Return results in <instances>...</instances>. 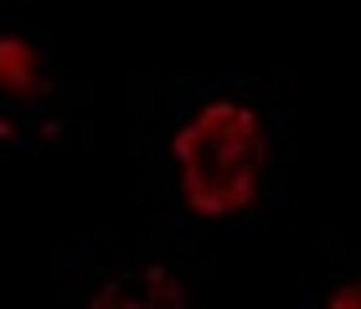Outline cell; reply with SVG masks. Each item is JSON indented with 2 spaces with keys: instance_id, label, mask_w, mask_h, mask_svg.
Masks as SVG:
<instances>
[{
  "instance_id": "1",
  "label": "cell",
  "mask_w": 361,
  "mask_h": 309,
  "mask_svg": "<svg viewBox=\"0 0 361 309\" xmlns=\"http://www.w3.org/2000/svg\"><path fill=\"white\" fill-rule=\"evenodd\" d=\"M171 160L180 201L196 217H238L258 201L269 170V134L253 103L243 99H202L171 134Z\"/></svg>"
},
{
  "instance_id": "3",
  "label": "cell",
  "mask_w": 361,
  "mask_h": 309,
  "mask_svg": "<svg viewBox=\"0 0 361 309\" xmlns=\"http://www.w3.org/2000/svg\"><path fill=\"white\" fill-rule=\"evenodd\" d=\"M331 304H336V309H361V279H351V284H341L336 294H331Z\"/></svg>"
},
{
  "instance_id": "2",
  "label": "cell",
  "mask_w": 361,
  "mask_h": 309,
  "mask_svg": "<svg viewBox=\"0 0 361 309\" xmlns=\"http://www.w3.org/2000/svg\"><path fill=\"white\" fill-rule=\"evenodd\" d=\"M47 108H52V72H47L42 42L6 31L0 37V139L42 129Z\"/></svg>"
}]
</instances>
